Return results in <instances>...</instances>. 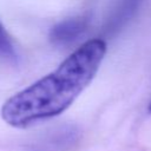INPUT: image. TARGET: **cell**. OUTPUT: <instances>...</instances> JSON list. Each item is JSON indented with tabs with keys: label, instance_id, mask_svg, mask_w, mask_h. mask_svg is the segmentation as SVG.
I'll return each mask as SVG.
<instances>
[{
	"label": "cell",
	"instance_id": "1",
	"mask_svg": "<svg viewBox=\"0 0 151 151\" xmlns=\"http://www.w3.org/2000/svg\"><path fill=\"white\" fill-rule=\"evenodd\" d=\"M106 42L87 40L66 57L52 72L9 97L1 106L2 120L15 129H26L65 112L96 77Z\"/></svg>",
	"mask_w": 151,
	"mask_h": 151
},
{
	"label": "cell",
	"instance_id": "2",
	"mask_svg": "<svg viewBox=\"0 0 151 151\" xmlns=\"http://www.w3.org/2000/svg\"><path fill=\"white\" fill-rule=\"evenodd\" d=\"M88 19L85 15H78L64 19L55 24L50 31V40L58 46L74 42L86 31Z\"/></svg>",
	"mask_w": 151,
	"mask_h": 151
},
{
	"label": "cell",
	"instance_id": "3",
	"mask_svg": "<svg viewBox=\"0 0 151 151\" xmlns=\"http://www.w3.org/2000/svg\"><path fill=\"white\" fill-rule=\"evenodd\" d=\"M77 138V130L65 126L60 130L53 131L46 137H42L33 146L37 149V151H64L71 147Z\"/></svg>",
	"mask_w": 151,
	"mask_h": 151
},
{
	"label": "cell",
	"instance_id": "4",
	"mask_svg": "<svg viewBox=\"0 0 151 151\" xmlns=\"http://www.w3.org/2000/svg\"><path fill=\"white\" fill-rule=\"evenodd\" d=\"M17 57L18 54L12 38L0 21V58L7 61H14Z\"/></svg>",
	"mask_w": 151,
	"mask_h": 151
},
{
	"label": "cell",
	"instance_id": "5",
	"mask_svg": "<svg viewBox=\"0 0 151 151\" xmlns=\"http://www.w3.org/2000/svg\"><path fill=\"white\" fill-rule=\"evenodd\" d=\"M149 112H151V103H150V105H149Z\"/></svg>",
	"mask_w": 151,
	"mask_h": 151
}]
</instances>
